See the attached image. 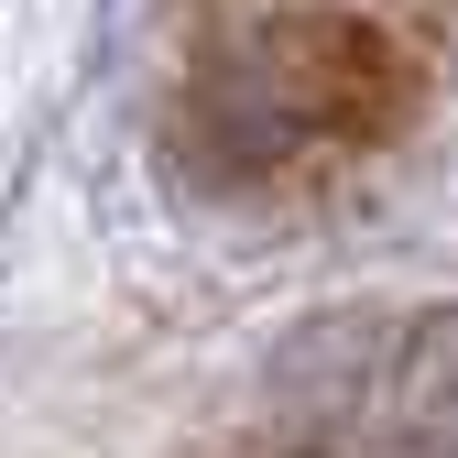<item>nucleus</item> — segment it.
Returning a JSON list of instances; mask_svg holds the SVG:
<instances>
[{
  "mask_svg": "<svg viewBox=\"0 0 458 458\" xmlns=\"http://www.w3.org/2000/svg\"><path fill=\"white\" fill-rule=\"evenodd\" d=\"M393 109V44L360 22H284L262 44H241L208 88V121L241 164H295V153H338Z\"/></svg>",
  "mask_w": 458,
  "mask_h": 458,
  "instance_id": "f257e3e1",
  "label": "nucleus"
}]
</instances>
